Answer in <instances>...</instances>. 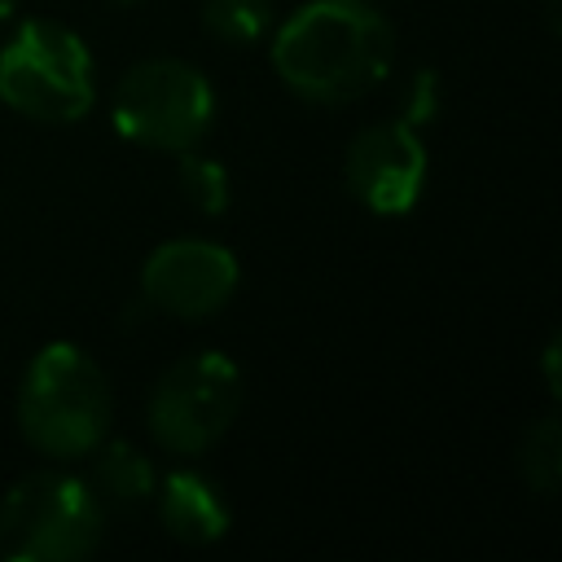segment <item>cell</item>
I'll use <instances>...</instances> for the list:
<instances>
[{
	"instance_id": "obj_1",
	"label": "cell",
	"mask_w": 562,
	"mask_h": 562,
	"mask_svg": "<svg viewBox=\"0 0 562 562\" xmlns=\"http://www.w3.org/2000/svg\"><path fill=\"white\" fill-rule=\"evenodd\" d=\"M391 22L364 0H312L272 35L277 75L316 105L378 88L391 70Z\"/></svg>"
},
{
	"instance_id": "obj_2",
	"label": "cell",
	"mask_w": 562,
	"mask_h": 562,
	"mask_svg": "<svg viewBox=\"0 0 562 562\" xmlns=\"http://www.w3.org/2000/svg\"><path fill=\"white\" fill-rule=\"evenodd\" d=\"M22 435L48 457H88L110 426V386L97 360L75 342H48L18 395Z\"/></svg>"
},
{
	"instance_id": "obj_3",
	"label": "cell",
	"mask_w": 562,
	"mask_h": 562,
	"mask_svg": "<svg viewBox=\"0 0 562 562\" xmlns=\"http://www.w3.org/2000/svg\"><path fill=\"white\" fill-rule=\"evenodd\" d=\"M0 97L26 119L75 123L92 110V57L83 40L61 22H22L0 48Z\"/></svg>"
},
{
	"instance_id": "obj_4",
	"label": "cell",
	"mask_w": 562,
	"mask_h": 562,
	"mask_svg": "<svg viewBox=\"0 0 562 562\" xmlns=\"http://www.w3.org/2000/svg\"><path fill=\"white\" fill-rule=\"evenodd\" d=\"M101 540V501L70 474H26L0 501V553L13 562H75Z\"/></svg>"
},
{
	"instance_id": "obj_5",
	"label": "cell",
	"mask_w": 562,
	"mask_h": 562,
	"mask_svg": "<svg viewBox=\"0 0 562 562\" xmlns=\"http://www.w3.org/2000/svg\"><path fill=\"white\" fill-rule=\"evenodd\" d=\"M215 119V92L189 61L154 57L132 66L114 88V127L149 149L184 154Z\"/></svg>"
},
{
	"instance_id": "obj_6",
	"label": "cell",
	"mask_w": 562,
	"mask_h": 562,
	"mask_svg": "<svg viewBox=\"0 0 562 562\" xmlns=\"http://www.w3.org/2000/svg\"><path fill=\"white\" fill-rule=\"evenodd\" d=\"M241 408V369L220 351L176 360L149 395V430L167 452H206Z\"/></svg>"
},
{
	"instance_id": "obj_7",
	"label": "cell",
	"mask_w": 562,
	"mask_h": 562,
	"mask_svg": "<svg viewBox=\"0 0 562 562\" xmlns=\"http://www.w3.org/2000/svg\"><path fill=\"white\" fill-rule=\"evenodd\" d=\"M140 290L154 307L198 321V316L220 312L233 299L237 259L220 241H202V237L162 241L140 268Z\"/></svg>"
},
{
	"instance_id": "obj_8",
	"label": "cell",
	"mask_w": 562,
	"mask_h": 562,
	"mask_svg": "<svg viewBox=\"0 0 562 562\" xmlns=\"http://www.w3.org/2000/svg\"><path fill=\"white\" fill-rule=\"evenodd\" d=\"M426 184V145L408 119L364 127L347 149V189L373 215H404Z\"/></svg>"
},
{
	"instance_id": "obj_9",
	"label": "cell",
	"mask_w": 562,
	"mask_h": 562,
	"mask_svg": "<svg viewBox=\"0 0 562 562\" xmlns=\"http://www.w3.org/2000/svg\"><path fill=\"white\" fill-rule=\"evenodd\" d=\"M162 527L184 544H215L228 531V505L211 479L193 470H176L158 492Z\"/></svg>"
},
{
	"instance_id": "obj_10",
	"label": "cell",
	"mask_w": 562,
	"mask_h": 562,
	"mask_svg": "<svg viewBox=\"0 0 562 562\" xmlns=\"http://www.w3.org/2000/svg\"><path fill=\"white\" fill-rule=\"evenodd\" d=\"M97 461H92V496L105 501V505H136L154 492V465L123 439L114 443H97L92 448Z\"/></svg>"
},
{
	"instance_id": "obj_11",
	"label": "cell",
	"mask_w": 562,
	"mask_h": 562,
	"mask_svg": "<svg viewBox=\"0 0 562 562\" xmlns=\"http://www.w3.org/2000/svg\"><path fill=\"white\" fill-rule=\"evenodd\" d=\"M202 22L224 44H255L272 31V0H206Z\"/></svg>"
},
{
	"instance_id": "obj_12",
	"label": "cell",
	"mask_w": 562,
	"mask_h": 562,
	"mask_svg": "<svg viewBox=\"0 0 562 562\" xmlns=\"http://www.w3.org/2000/svg\"><path fill=\"white\" fill-rule=\"evenodd\" d=\"M522 474L527 483L540 492V496H553L558 492V479H562V435H558V417H540L527 435H522Z\"/></svg>"
},
{
	"instance_id": "obj_13",
	"label": "cell",
	"mask_w": 562,
	"mask_h": 562,
	"mask_svg": "<svg viewBox=\"0 0 562 562\" xmlns=\"http://www.w3.org/2000/svg\"><path fill=\"white\" fill-rule=\"evenodd\" d=\"M180 193L202 211V215H220L228 206V176L215 158H198L184 149L180 158Z\"/></svg>"
},
{
	"instance_id": "obj_14",
	"label": "cell",
	"mask_w": 562,
	"mask_h": 562,
	"mask_svg": "<svg viewBox=\"0 0 562 562\" xmlns=\"http://www.w3.org/2000/svg\"><path fill=\"white\" fill-rule=\"evenodd\" d=\"M435 92H439V79H435V70H422V75L413 79V88H408V101H404L408 110H404V119H408V123H417V119L426 123V119L435 114V101H439Z\"/></svg>"
},
{
	"instance_id": "obj_15",
	"label": "cell",
	"mask_w": 562,
	"mask_h": 562,
	"mask_svg": "<svg viewBox=\"0 0 562 562\" xmlns=\"http://www.w3.org/2000/svg\"><path fill=\"white\" fill-rule=\"evenodd\" d=\"M13 4H18V0H0V22H4L9 13H13Z\"/></svg>"
}]
</instances>
